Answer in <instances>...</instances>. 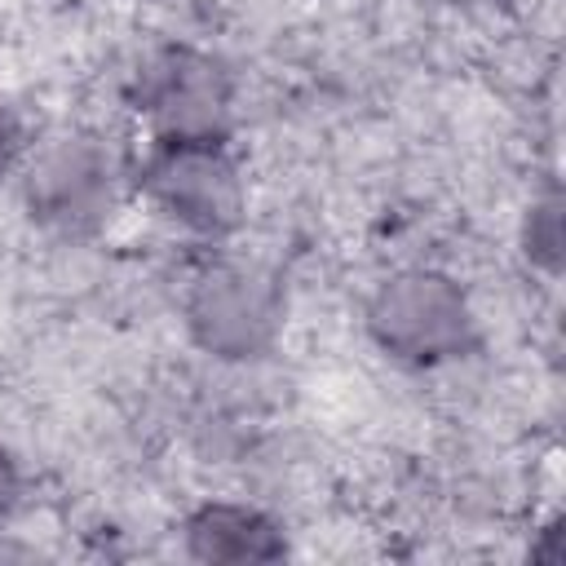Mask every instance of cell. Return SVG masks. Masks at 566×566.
Segmentation results:
<instances>
[{
  "instance_id": "1",
  "label": "cell",
  "mask_w": 566,
  "mask_h": 566,
  "mask_svg": "<svg viewBox=\"0 0 566 566\" xmlns=\"http://www.w3.org/2000/svg\"><path fill=\"white\" fill-rule=\"evenodd\" d=\"M367 336L407 367L455 363L478 349V314L464 287L438 270H398L367 301Z\"/></svg>"
},
{
  "instance_id": "2",
  "label": "cell",
  "mask_w": 566,
  "mask_h": 566,
  "mask_svg": "<svg viewBox=\"0 0 566 566\" xmlns=\"http://www.w3.org/2000/svg\"><path fill=\"white\" fill-rule=\"evenodd\" d=\"M133 181L168 221L199 239H226L243 226L248 195L226 137H155Z\"/></svg>"
},
{
  "instance_id": "3",
  "label": "cell",
  "mask_w": 566,
  "mask_h": 566,
  "mask_svg": "<svg viewBox=\"0 0 566 566\" xmlns=\"http://www.w3.org/2000/svg\"><path fill=\"white\" fill-rule=\"evenodd\" d=\"M181 314L190 340L203 354L226 363H252L274 349L287 301L270 270L243 261H217L190 283Z\"/></svg>"
},
{
  "instance_id": "4",
  "label": "cell",
  "mask_w": 566,
  "mask_h": 566,
  "mask_svg": "<svg viewBox=\"0 0 566 566\" xmlns=\"http://www.w3.org/2000/svg\"><path fill=\"white\" fill-rule=\"evenodd\" d=\"M133 111L155 124V137H226L234 106V75L221 57L164 44L133 71Z\"/></svg>"
},
{
  "instance_id": "5",
  "label": "cell",
  "mask_w": 566,
  "mask_h": 566,
  "mask_svg": "<svg viewBox=\"0 0 566 566\" xmlns=\"http://www.w3.org/2000/svg\"><path fill=\"white\" fill-rule=\"evenodd\" d=\"M31 217L66 239H88L115 208V155L93 133L49 142L27 168Z\"/></svg>"
},
{
  "instance_id": "6",
  "label": "cell",
  "mask_w": 566,
  "mask_h": 566,
  "mask_svg": "<svg viewBox=\"0 0 566 566\" xmlns=\"http://www.w3.org/2000/svg\"><path fill=\"white\" fill-rule=\"evenodd\" d=\"M181 539L195 562H212V566H261V562L287 557L283 526L265 509L239 504V500L199 504L181 522Z\"/></svg>"
},
{
  "instance_id": "7",
  "label": "cell",
  "mask_w": 566,
  "mask_h": 566,
  "mask_svg": "<svg viewBox=\"0 0 566 566\" xmlns=\"http://www.w3.org/2000/svg\"><path fill=\"white\" fill-rule=\"evenodd\" d=\"M522 243H526V256L535 265L557 270V256H562V199L557 195H544L539 203L526 208Z\"/></svg>"
},
{
  "instance_id": "8",
  "label": "cell",
  "mask_w": 566,
  "mask_h": 566,
  "mask_svg": "<svg viewBox=\"0 0 566 566\" xmlns=\"http://www.w3.org/2000/svg\"><path fill=\"white\" fill-rule=\"evenodd\" d=\"M27 155V128L13 106L0 102V177H9Z\"/></svg>"
},
{
  "instance_id": "9",
  "label": "cell",
  "mask_w": 566,
  "mask_h": 566,
  "mask_svg": "<svg viewBox=\"0 0 566 566\" xmlns=\"http://www.w3.org/2000/svg\"><path fill=\"white\" fill-rule=\"evenodd\" d=\"M18 504H22V469H18L13 451L0 447V526L18 513Z\"/></svg>"
},
{
  "instance_id": "10",
  "label": "cell",
  "mask_w": 566,
  "mask_h": 566,
  "mask_svg": "<svg viewBox=\"0 0 566 566\" xmlns=\"http://www.w3.org/2000/svg\"><path fill=\"white\" fill-rule=\"evenodd\" d=\"M438 4H451V9H478V4H491V0H438Z\"/></svg>"
}]
</instances>
